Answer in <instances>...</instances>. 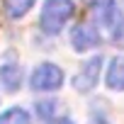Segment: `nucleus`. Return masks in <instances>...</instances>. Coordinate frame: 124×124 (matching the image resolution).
I'll use <instances>...</instances> for the list:
<instances>
[{
  "label": "nucleus",
  "mask_w": 124,
  "mask_h": 124,
  "mask_svg": "<svg viewBox=\"0 0 124 124\" xmlns=\"http://www.w3.org/2000/svg\"><path fill=\"white\" fill-rule=\"evenodd\" d=\"M61 83H63V71H61L56 63H41L34 68L32 78H29V85L39 93H51V90H58Z\"/></svg>",
  "instance_id": "nucleus-3"
},
{
  "label": "nucleus",
  "mask_w": 124,
  "mask_h": 124,
  "mask_svg": "<svg viewBox=\"0 0 124 124\" xmlns=\"http://www.w3.org/2000/svg\"><path fill=\"white\" fill-rule=\"evenodd\" d=\"M93 17L100 27L107 29L109 41L124 49V15L114 0H93Z\"/></svg>",
  "instance_id": "nucleus-1"
},
{
  "label": "nucleus",
  "mask_w": 124,
  "mask_h": 124,
  "mask_svg": "<svg viewBox=\"0 0 124 124\" xmlns=\"http://www.w3.org/2000/svg\"><path fill=\"white\" fill-rule=\"evenodd\" d=\"M107 88L124 90V56H114L107 66Z\"/></svg>",
  "instance_id": "nucleus-7"
},
{
  "label": "nucleus",
  "mask_w": 124,
  "mask_h": 124,
  "mask_svg": "<svg viewBox=\"0 0 124 124\" xmlns=\"http://www.w3.org/2000/svg\"><path fill=\"white\" fill-rule=\"evenodd\" d=\"M100 66H102V56H93L90 61H85V66L78 71V76L73 78V88L78 93H90L95 85H97V78H100Z\"/></svg>",
  "instance_id": "nucleus-4"
},
{
  "label": "nucleus",
  "mask_w": 124,
  "mask_h": 124,
  "mask_svg": "<svg viewBox=\"0 0 124 124\" xmlns=\"http://www.w3.org/2000/svg\"><path fill=\"white\" fill-rule=\"evenodd\" d=\"M56 112H58V102H54V100L37 102V114H39V119H51Z\"/></svg>",
  "instance_id": "nucleus-10"
},
{
  "label": "nucleus",
  "mask_w": 124,
  "mask_h": 124,
  "mask_svg": "<svg viewBox=\"0 0 124 124\" xmlns=\"http://www.w3.org/2000/svg\"><path fill=\"white\" fill-rule=\"evenodd\" d=\"M0 124H32V122H29L27 109H22V107H10V109H5L3 114H0Z\"/></svg>",
  "instance_id": "nucleus-9"
},
{
  "label": "nucleus",
  "mask_w": 124,
  "mask_h": 124,
  "mask_svg": "<svg viewBox=\"0 0 124 124\" xmlns=\"http://www.w3.org/2000/svg\"><path fill=\"white\" fill-rule=\"evenodd\" d=\"M71 41H73V49L76 51H88L93 46H100V34L90 24H78L71 32Z\"/></svg>",
  "instance_id": "nucleus-5"
},
{
  "label": "nucleus",
  "mask_w": 124,
  "mask_h": 124,
  "mask_svg": "<svg viewBox=\"0 0 124 124\" xmlns=\"http://www.w3.org/2000/svg\"><path fill=\"white\" fill-rule=\"evenodd\" d=\"M0 83L5 85L8 93L20 90V85H22V66L15 63V61H3L0 63Z\"/></svg>",
  "instance_id": "nucleus-6"
},
{
  "label": "nucleus",
  "mask_w": 124,
  "mask_h": 124,
  "mask_svg": "<svg viewBox=\"0 0 124 124\" xmlns=\"http://www.w3.org/2000/svg\"><path fill=\"white\" fill-rule=\"evenodd\" d=\"M34 3L37 0H3V8H5V15L10 20H20L34 8Z\"/></svg>",
  "instance_id": "nucleus-8"
},
{
  "label": "nucleus",
  "mask_w": 124,
  "mask_h": 124,
  "mask_svg": "<svg viewBox=\"0 0 124 124\" xmlns=\"http://www.w3.org/2000/svg\"><path fill=\"white\" fill-rule=\"evenodd\" d=\"M76 12V3L73 0H46L41 8V17H39V27L44 34H58L66 27V22L73 17Z\"/></svg>",
  "instance_id": "nucleus-2"
},
{
  "label": "nucleus",
  "mask_w": 124,
  "mask_h": 124,
  "mask_svg": "<svg viewBox=\"0 0 124 124\" xmlns=\"http://www.w3.org/2000/svg\"><path fill=\"white\" fill-rule=\"evenodd\" d=\"M54 124H73L71 119H58V122H54Z\"/></svg>",
  "instance_id": "nucleus-12"
},
{
  "label": "nucleus",
  "mask_w": 124,
  "mask_h": 124,
  "mask_svg": "<svg viewBox=\"0 0 124 124\" xmlns=\"http://www.w3.org/2000/svg\"><path fill=\"white\" fill-rule=\"evenodd\" d=\"M90 124H109V122H107L105 117H93V119H90Z\"/></svg>",
  "instance_id": "nucleus-11"
}]
</instances>
